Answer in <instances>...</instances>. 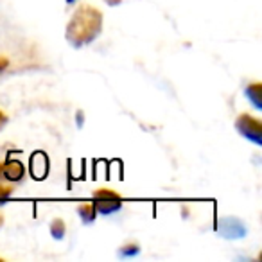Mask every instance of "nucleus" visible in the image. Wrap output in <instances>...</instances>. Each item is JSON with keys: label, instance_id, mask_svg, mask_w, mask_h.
I'll use <instances>...</instances> for the list:
<instances>
[{"label": "nucleus", "instance_id": "0eeeda50", "mask_svg": "<svg viewBox=\"0 0 262 262\" xmlns=\"http://www.w3.org/2000/svg\"><path fill=\"white\" fill-rule=\"evenodd\" d=\"M65 223L61 221V219H54V221L51 223V235L54 237V239H63L65 237Z\"/></svg>", "mask_w": 262, "mask_h": 262}, {"label": "nucleus", "instance_id": "1a4fd4ad", "mask_svg": "<svg viewBox=\"0 0 262 262\" xmlns=\"http://www.w3.org/2000/svg\"><path fill=\"white\" fill-rule=\"evenodd\" d=\"M6 124H8V115H6V113L2 112V110H0V131L4 129Z\"/></svg>", "mask_w": 262, "mask_h": 262}, {"label": "nucleus", "instance_id": "423d86ee", "mask_svg": "<svg viewBox=\"0 0 262 262\" xmlns=\"http://www.w3.org/2000/svg\"><path fill=\"white\" fill-rule=\"evenodd\" d=\"M77 214H79V217L83 219L84 225H90V223H94L95 217H97V210H95V207H94L92 201H88V203H81L79 207H77Z\"/></svg>", "mask_w": 262, "mask_h": 262}, {"label": "nucleus", "instance_id": "20e7f679", "mask_svg": "<svg viewBox=\"0 0 262 262\" xmlns=\"http://www.w3.org/2000/svg\"><path fill=\"white\" fill-rule=\"evenodd\" d=\"M26 176V167L18 160L0 162V183H18Z\"/></svg>", "mask_w": 262, "mask_h": 262}, {"label": "nucleus", "instance_id": "f03ea898", "mask_svg": "<svg viewBox=\"0 0 262 262\" xmlns=\"http://www.w3.org/2000/svg\"><path fill=\"white\" fill-rule=\"evenodd\" d=\"M92 203H94L97 214L112 215L122 208V198L112 189H97L92 196Z\"/></svg>", "mask_w": 262, "mask_h": 262}, {"label": "nucleus", "instance_id": "9d476101", "mask_svg": "<svg viewBox=\"0 0 262 262\" xmlns=\"http://www.w3.org/2000/svg\"><path fill=\"white\" fill-rule=\"evenodd\" d=\"M8 67H9V59L4 58V56H0V72H4Z\"/></svg>", "mask_w": 262, "mask_h": 262}, {"label": "nucleus", "instance_id": "6e6552de", "mask_svg": "<svg viewBox=\"0 0 262 262\" xmlns=\"http://www.w3.org/2000/svg\"><path fill=\"white\" fill-rule=\"evenodd\" d=\"M13 196V189L8 187L6 183H0V207H4Z\"/></svg>", "mask_w": 262, "mask_h": 262}, {"label": "nucleus", "instance_id": "ddd939ff", "mask_svg": "<svg viewBox=\"0 0 262 262\" xmlns=\"http://www.w3.org/2000/svg\"><path fill=\"white\" fill-rule=\"evenodd\" d=\"M65 2H67V4H76L77 0H65Z\"/></svg>", "mask_w": 262, "mask_h": 262}, {"label": "nucleus", "instance_id": "7ed1b4c3", "mask_svg": "<svg viewBox=\"0 0 262 262\" xmlns=\"http://www.w3.org/2000/svg\"><path fill=\"white\" fill-rule=\"evenodd\" d=\"M235 127L241 137L253 142L255 146H262V126L257 117L250 115V113H241L235 120Z\"/></svg>", "mask_w": 262, "mask_h": 262}, {"label": "nucleus", "instance_id": "39448f33", "mask_svg": "<svg viewBox=\"0 0 262 262\" xmlns=\"http://www.w3.org/2000/svg\"><path fill=\"white\" fill-rule=\"evenodd\" d=\"M246 97L248 101L253 104V108L262 110V84L260 83H251L246 88Z\"/></svg>", "mask_w": 262, "mask_h": 262}, {"label": "nucleus", "instance_id": "f257e3e1", "mask_svg": "<svg viewBox=\"0 0 262 262\" xmlns=\"http://www.w3.org/2000/svg\"><path fill=\"white\" fill-rule=\"evenodd\" d=\"M102 33V13L90 4H81L70 16L65 29V38L74 49L90 45Z\"/></svg>", "mask_w": 262, "mask_h": 262}, {"label": "nucleus", "instance_id": "f8f14e48", "mask_svg": "<svg viewBox=\"0 0 262 262\" xmlns=\"http://www.w3.org/2000/svg\"><path fill=\"white\" fill-rule=\"evenodd\" d=\"M2 226H4V215L0 214V228H2Z\"/></svg>", "mask_w": 262, "mask_h": 262}, {"label": "nucleus", "instance_id": "4468645a", "mask_svg": "<svg viewBox=\"0 0 262 262\" xmlns=\"http://www.w3.org/2000/svg\"><path fill=\"white\" fill-rule=\"evenodd\" d=\"M0 260H2V258H0Z\"/></svg>", "mask_w": 262, "mask_h": 262}, {"label": "nucleus", "instance_id": "9b49d317", "mask_svg": "<svg viewBox=\"0 0 262 262\" xmlns=\"http://www.w3.org/2000/svg\"><path fill=\"white\" fill-rule=\"evenodd\" d=\"M106 4L110 6V8H115V6H119V4H122V0H104Z\"/></svg>", "mask_w": 262, "mask_h": 262}]
</instances>
